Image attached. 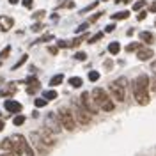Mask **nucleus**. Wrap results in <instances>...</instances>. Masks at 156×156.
I'll use <instances>...</instances> for the list:
<instances>
[{
	"instance_id": "nucleus-1",
	"label": "nucleus",
	"mask_w": 156,
	"mask_h": 156,
	"mask_svg": "<svg viewBox=\"0 0 156 156\" xmlns=\"http://www.w3.org/2000/svg\"><path fill=\"white\" fill-rule=\"evenodd\" d=\"M149 87L151 82L147 75H140L138 78H135L133 82V96H135L138 105H147L149 103Z\"/></svg>"
},
{
	"instance_id": "nucleus-2",
	"label": "nucleus",
	"mask_w": 156,
	"mask_h": 156,
	"mask_svg": "<svg viewBox=\"0 0 156 156\" xmlns=\"http://www.w3.org/2000/svg\"><path fill=\"white\" fill-rule=\"evenodd\" d=\"M11 140H12V153H14L16 156H21V154L34 156V149L29 146L27 138H25L23 135H12Z\"/></svg>"
},
{
	"instance_id": "nucleus-3",
	"label": "nucleus",
	"mask_w": 156,
	"mask_h": 156,
	"mask_svg": "<svg viewBox=\"0 0 156 156\" xmlns=\"http://www.w3.org/2000/svg\"><path fill=\"white\" fill-rule=\"evenodd\" d=\"M92 98H94L96 105L101 108V110H105V112H112V110H114V101L110 99V96H108L103 89L96 87L92 90Z\"/></svg>"
},
{
	"instance_id": "nucleus-4",
	"label": "nucleus",
	"mask_w": 156,
	"mask_h": 156,
	"mask_svg": "<svg viewBox=\"0 0 156 156\" xmlns=\"http://www.w3.org/2000/svg\"><path fill=\"white\" fill-rule=\"evenodd\" d=\"M110 94L117 101H126V78H117L110 83Z\"/></svg>"
},
{
	"instance_id": "nucleus-5",
	"label": "nucleus",
	"mask_w": 156,
	"mask_h": 156,
	"mask_svg": "<svg viewBox=\"0 0 156 156\" xmlns=\"http://www.w3.org/2000/svg\"><path fill=\"white\" fill-rule=\"evenodd\" d=\"M58 119H60V124L62 128H66L68 131H75V128H76V119H75V114L68 110L66 107H62L58 110Z\"/></svg>"
},
{
	"instance_id": "nucleus-6",
	"label": "nucleus",
	"mask_w": 156,
	"mask_h": 156,
	"mask_svg": "<svg viewBox=\"0 0 156 156\" xmlns=\"http://www.w3.org/2000/svg\"><path fill=\"white\" fill-rule=\"evenodd\" d=\"M73 114H75V119H76L82 126H87L89 122H90V119H92V114L80 101H75V112Z\"/></svg>"
},
{
	"instance_id": "nucleus-7",
	"label": "nucleus",
	"mask_w": 156,
	"mask_h": 156,
	"mask_svg": "<svg viewBox=\"0 0 156 156\" xmlns=\"http://www.w3.org/2000/svg\"><path fill=\"white\" fill-rule=\"evenodd\" d=\"M80 103L87 108L92 115H96V114H98V108H99V107L96 105V101H94L92 94H89V92H82V96H80Z\"/></svg>"
},
{
	"instance_id": "nucleus-8",
	"label": "nucleus",
	"mask_w": 156,
	"mask_h": 156,
	"mask_svg": "<svg viewBox=\"0 0 156 156\" xmlns=\"http://www.w3.org/2000/svg\"><path fill=\"white\" fill-rule=\"evenodd\" d=\"M44 128H48L51 133H58V131H60V128H62L60 119H58V114H57V115H55L53 112L48 114V115H46V121H44Z\"/></svg>"
},
{
	"instance_id": "nucleus-9",
	"label": "nucleus",
	"mask_w": 156,
	"mask_h": 156,
	"mask_svg": "<svg viewBox=\"0 0 156 156\" xmlns=\"http://www.w3.org/2000/svg\"><path fill=\"white\" fill-rule=\"evenodd\" d=\"M30 140H32V144L36 146L41 154H46L48 153V146H44V142H43V138L39 135V131H34V133H30Z\"/></svg>"
},
{
	"instance_id": "nucleus-10",
	"label": "nucleus",
	"mask_w": 156,
	"mask_h": 156,
	"mask_svg": "<svg viewBox=\"0 0 156 156\" xmlns=\"http://www.w3.org/2000/svg\"><path fill=\"white\" fill-rule=\"evenodd\" d=\"M4 108L9 112V114H20L21 112V103H18V101H14V99H7L5 103H4Z\"/></svg>"
},
{
	"instance_id": "nucleus-11",
	"label": "nucleus",
	"mask_w": 156,
	"mask_h": 156,
	"mask_svg": "<svg viewBox=\"0 0 156 156\" xmlns=\"http://www.w3.org/2000/svg\"><path fill=\"white\" fill-rule=\"evenodd\" d=\"M39 135H41V138H43V142H44V146L51 147L53 144H55V140H53V136H51V131H50L48 128H44V129H41V131H39Z\"/></svg>"
},
{
	"instance_id": "nucleus-12",
	"label": "nucleus",
	"mask_w": 156,
	"mask_h": 156,
	"mask_svg": "<svg viewBox=\"0 0 156 156\" xmlns=\"http://www.w3.org/2000/svg\"><path fill=\"white\" fill-rule=\"evenodd\" d=\"M12 25H14V20L11 18V16H0V30H2V32L11 30Z\"/></svg>"
},
{
	"instance_id": "nucleus-13",
	"label": "nucleus",
	"mask_w": 156,
	"mask_h": 156,
	"mask_svg": "<svg viewBox=\"0 0 156 156\" xmlns=\"http://www.w3.org/2000/svg\"><path fill=\"white\" fill-rule=\"evenodd\" d=\"M25 82L29 83V89H27V92H29V94H36V92L39 90V85H41V83L37 82V78H36V76H29Z\"/></svg>"
},
{
	"instance_id": "nucleus-14",
	"label": "nucleus",
	"mask_w": 156,
	"mask_h": 156,
	"mask_svg": "<svg viewBox=\"0 0 156 156\" xmlns=\"http://www.w3.org/2000/svg\"><path fill=\"white\" fill-rule=\"evenodd\" d=\"M136 57H138V60H149L151 57H154V51L151 48H142L140 50H136Z\"/></svg>"
},
{
	"instance_id": "nucleus-15",
	"label": "nucleus",
	"mask_w": 156,
	"mask_h": 156,
	"mask_svg": "<svg viewBox=\"0 0 156 156\" xmlns=\"http://www.w3.org/2000/svg\"><path fill=\"white\" fill-rule=\"evenodd\" d=\"M0 149L2 151H5V153H12V140L9 138H4L2 142H0Z\"/></svg>"
},
{
	"instance_id": "nucleus-16",
	"label": "nucleus",
	"mask_w": 156,
	"mask_h": 156,
	"mask_svg": "<svg viewBox=\"0 0 156 156\" xmlns=\"http://www.w3.org/2000/svg\"><path fill=\"white\" fill-rule=\"evenodd\" d=\"M69 85L75 87V89H80L82 85H83V80H82L80 76H73V78H69Z\"/></svg>"
},
{
	"instance_id": "nucleus-17",
	"label": "nucleus",
	"mask_w": 156,
	"mask_h": 156,
	"mask_svg": "<svg viewBox=\"0 0 156 156\" xmlns=\"http://www.w3.org/2000/svg\"><path fill=\"white\" fill-rule=\"evenodd\" d=\"M138 37L142 39L144 43H154V36L151 34V32H140V36Z\"/></svg>"
},
{
	"instance_id": "nucleus-18",
	"label": "nucleus",
	"mask_w": 156,
	"mask_h": 156,
	"mask_svg": "<svg viewBox=\"0 0 156 156\" xmlns=\"http://www.w3.org/2000/svg\"><path fill=\"white\" fill-rule=\"evenodd\" d=\"M14 92H16V87H14V85H9V87H5V89H2V90H0V96H12V94H14Z\"/></svg>"
},
{
	"instance_id": "nucleus-19",
	"label": "nucleus",
	"mask_w": 156,
	"mask_h": 156,
	"mask_svg": "<svg viewBox=\"0 0 156 156\" xmlns=\"http://www.w3.org/2000/svg\"><path fill=\"white\" fill-rule=\"evenodd\" d=\"M62 82H64V75H55V76L50 80V85H51V87H55V85H60Z\"/></svg>"
},
{
	"instance_id": "nucleus-20",
	"label": "nucleus",
	"mask_w": 156,
	"mask_h": 156,
	"mask_svg": "<svg viewBox=\"0 0 156 156\" xmlns=\"http://www.w3.org/2000/svg\"><path fill=\"white\" fill-rule=\"evenodd\" d=\"M108 51H110L112 55H117V53L121 51V44H119V43H110V46H108Z\"/></svg>"
},
{
	"instance_id": "nucleus-21",
	"label": "nucleus",
	"mask_w": 156,
	"mask_h": 156,
	"mask_svg": "<svg viewBox=\"0 0 156 156\" xmlns=\"http://www.w3.org/2000/svg\"><path fill=\"white\" fill-rule=\"evenodd\" d=\"M128 16H129V11H121V12L112 14V18H114V20H126Z\"/></svg>"
},
{
	"instance_id": "nucleus-22",
	"label": "nucleus",
	"mask_w": 156,
	"mask_h": 156,
	"mask_svg": "<svg viewBox=\"0 0 156 156\" xmlns=\"http://www.w3.org/2000/svg\"><path fill=\"white\" fill-rule=\"evenodd\" d=\"M83 39H87V34H83V36H80V37L73 39V41H71V48H76V46H80Z\"/></svg>"
},
{
	"instance_id": "nucleus-23",
	"label": "nucleus",
	"mask_w": 156,
	"mask_h": 156,
	"mask_svg": "<svg viewBox=\"0 0 156 156\" xmlns=\"http://www.w3.org/2000/svg\"><path fill=\"white\" fill-rule=\"evenodd\" d=\"M58 7H68V9H73V7H75V2H73V0H62V2H58Z\"/></svg>"
},
{
	"instance_id": "nucleus-24",
	"label": "nucleus",
	"mask_w": 156,
	"mask_h": 156,
	"mask_svg": "<svg viewBox=\"0 0 156 156\" xmlns=\"http://www.w3.org/2000/svg\"><path fill=\"white\" fill-rule=\"evenodd\" d=\"M44 99H48V101H51V99H57V90H46L44 92Z\"/></svg>"
},
{
	"instance_id": "nucleus-25",
	"label": "nucleus",
	"mask_w": 156,
	"mask_h": 156,
	"mask_svg": "<svg viewBox=\"0 0 156 156\" xmlns=\"http://www.w3.org/2000/svg\"><path fill=\"white\" fill-rule=\"evenodd\" d=\"M96 7H98V0H96V2H92V4H89L87 7H83V9L80 11V14H85V12H89V11L96 9Z\"/></svg>"
},
{
	"instance_id": "nucleus-26",
	"label": "nucleus",
	"mask_w": 156,
	"mask_h": 156,
	"mask_svg": "<svg viewBox=\"0 0 156 156\" xmlns=\"http://www.w3.org/2000/svg\"><path fill=\"white\" fill-rule=\"evenodd\" d=\"M46 103H48V99H44V98H37L36 101H34V105L37 108H43V107H46Z\"/></svg>"
},
{
	"instance_id": "nucleus-27",
	"label": "nucleus",
	"mask_w": 156,
	"mask_h": 156,
	"mask_svg": "<svg viewBox=\"0 0 156 156\" xmlns=\"http://www.w3.org/2000/svg\"><path fill=\"white\" fill-rule=\"evenodd\" d=\"M51 39H53V36H51V34H44V36H41V37H39L36 43H34V44H39V43H46V41H51Z\"/></svg>"
},
{
	"instance_id": "nucleus-28",
	"label": "nucleus",
	"mask_w": 156,
	"mask_h": 156,
	"mask_svg": "<svg viewBox=\"0 0 156 156\" xmlns=\"http://www.w3.org/2000/svg\"><path fill=\"white\" fill-rule=\"evenodd\" d=\"M142 48V44L140 43H131V44H128L126 46V51H136V50Z\"/></svg>"
},
{
	"instance_id": "nucleus-29",
	"label": "nucleus",
	"mask_w": 156,
	"mask_h": 156,
	"mask_svg": "<svg viewBox=\"0 0 156 156\" xmlns=\"http://www.w3.org/2000/svg\"><path fill=\"white\" fill-rule=\"evenodd\" d=\"M12 122H14V126H21V124L25 122V115H20L18 114V115L12 119Z\"/></svg>"
},
{
	"instance_id": "nucleus-30",
	"label": "nucleus",
	"mask_w": 156,
	"mask_h": 156,
	"mask_svg": "<svg viewBox=\"0 0 156 156\" xmlns=\"http://www.w3.org/2000/svg\"><path fill=\"white\" fill-rule=\"evenodd\" d=\"M9 53H11V46H5V48L0 51V58H2V60H4V58H7V57H9Z\"/></svg>"
},
{
	"instance_id": "nucleus-31",
	"label": "nucleus",
	"mask_w": 156,
	"mask_h": 156,
	"mask_svg": "<svg viewBox=\"0 0 156 156\" xmlns=\"http://www.w3.org/2000/svg\"><path fill=\"white\" fill-rule=\"evenodd\" d=\"M27 58H29V57H27V55H23V57H21V58H20V60H18V62H16V64L12 66V69H18L20 66H23V64L27 62Z\"/></svg>"
},
{
	"instance_id": "nucleus-32",
	"label": "nucleus",
	"mask_w": 156,
	"mask_h": 156,
	"mask_svg": "<svg viewBox=\"0 0 156 156\" xmlns=\"http://www.w3.org/2000/svg\"><path fill=\"white\" fill-rule=\"evenodd\" d=\"M89 80H90V82H98V80H99V73H98V71H90V73H89Z\"/></svg>"
},
{
	"instance_id": "nucleus-33",
	"label": "nucleus",
	"mask_w": 156,
	"mask_h": 156,
	"mask_svg": "<svg viewBox=\"0 0 156 156\" xmlns=\"http://www.w3.org/2000/svg\"><path fill=\"white\" fill-rule=\"evenodd\" d=\"M44 14H46L44 11H36V12L32 14V18H34V20H43V18H44Z\"/></svg>"
},
{
	"instance_id": "nucleus-34",
	"label": "nucleus",
	"mask_w": 156,
	"mask_h": 156,
	"mask_svg": "<svg viewBox=\"0 0 156 156\" xmlns=\"http://www.w3.org/2000/svg\"><path fill=\"white\" fill-rule=\"evenodd\" d=\"M101 37H103V32H98L96 36H92V37H89V43L92 44V43H96V41H99Z\"/></svg>"
},
{
	"instance_id": "nucleus-35",
	"label": "nucleus",
	"mask_w": 156,
	"mask_h": 156,
	"mask_svg": "<svg viewBox=\"0 0 156 156\" xmlns=\"http://www.w3.org/2000/svg\"><path fill=\"white\" fill-rule=\"evenodd\" d=\"M146 5V2L144 0H138V2H135V5H133V9L135 11H142V7Z\"/></svg>"
},
{
	"instance_id": "nucleus-36",
	"label": "nucleus",
	"mask_w": 156,
	"mask_h": 156,
	"mask_svg": "<svg viewBox=\"0 0 156 156\" xmlns=\"http://www.w3.org/2000/svg\"><path fill=\"white\" fill-rule=\"evenodd\" d=\"M43 29H44L43 23H34V25H32V32H41Z\"/></svg>"
},
{
	"instance_id": "nucleus-37",
	"label": "nucleus",
	"mask_w": 156,
	"mask_h": 156,
	"mask_svg": "<svg viewBox=\"0 0 156 156\" xmlns=\"http://www.w3.org/2000/svg\"><path fill=\"white\" fill-rule=\"evenodd\" d=\"M21 4H23V7L32 9V5H34V0H21Z\"/></svg>"
},
{
	"instance_id": "nucleus-38",
	"label": "nucleus",
	"mask_w": 156,
	"mask_h": 156,
	"mask_svg": "<svg viewBox=\"0 0 156 156\" xmlns=\"http://www.w3.org/2000/svg\"><path fill=\"white\" fill-rule=\"evenodd\" d=\"M101 14H103V12H96V14H92V16H90V20H89V23H94V21H98V20L101 18Z\"/></svg>"
},
{
	"instance_id": "nucleus-39",
	"label": "nucleus",
	"mask_w": 156,
	"mask_h": 156,
	"mask_svg": "<svg viewBox=\"0 0 156 156\" xmlns=\"http://www.w3.org/2000/svg\"><path fill=\"white\" fill-rule=\"evenodd\" d=\"M75 58H76V60H85L87 55H85L83 51H78V53H75Z\"/></svg>"
},
{
	"instance_id": "nucleus-40",
	"label": "nucleus",
	"mask_w": 156,
	"mask_h": 156,
	"mask_svg": "<svg viewBox=\"0 0 156 156\" xmlns=\"http://www.w3.org/2000/svg\"><path fill=\"white\" fill-rule=\"evenodd\" d=\"M57 46H58V48H69V46H71V43H68V41H58Z\"/></svg>"
},
{
	"instance_id": "nucleus-41",
	"label": "nucleus",
	"mask_w": 156,
	"mask_h": 156,
	"mask_svg": "<svg viewBox=\"0 0 156 156\" xmlns=\"http://www.w3.org/2000/svg\"><path fill=\"white\" fill-rule=\"evenodd\" d=\"M87 27H89V21H87V23H82V25L76 29V34H80V32H85V30H87Z\"/></svg>"
},
{
	"instance_id": "nucleus-42",
	"label": "nucleus",
	"mask_w": 156,
	"mask_h": 156,
	"mask_svg": "<svg viewBox=\"0 0 156 156\" xmlns=\"http://www.w3.org/2000/svg\"><path fill=\"white\" fill-rule=\"evenodd\" d=\"M146 16H147L146 11H140V12L136 14V20H140V21H142V20H146Z\"/></svg>"
},
{
	"instance_id": "nucleus-43",
	"label": "nucleus",
	"mask_w": 156,
	"mask_h": 156,
	"mask_svg": "<svg viewBox=\"0 0 156 156\" xmlns=\"http://www.w3.org/2000/svg\"><path fill=\"white\" fill-rule=\"evenodd\" d=\"M48 51L51 53V55H57V53H58V46H50Z\"/></svg>"
},
{
	"instance_id": "nucleus-44",
	"label": "nucleus",
	"mask_w": 156,
	"mask_h": 156,
	"mask_svg": "<svg viewBox=\"0 0 156 156\" xmlns=\"http://www.w3.org/2000/svg\"><path fill=\"white\" fill-rule=\"evenodd\" d=\"M114 30H115V25H114V23H110V25H107L105 32H114Z\"/></svg>"
},
{
	"instance_id": "nucleus-45",
	"label": "nucleus",
	"mask_w": 156,
	"mask_h": 156,
	"mask_svg": "<svg viewBox=\"0 0 156 156\" xmlns=\"http://www.w3.org/2000/svg\"><path fill=\"white\" fill-rule=\"evenodd\" d=\"M151 87H153V90L156 92V75L153 76V82H151Z\"/></svg>"
},
{
	"instance_id": "nucleus-46",
	"label": "nucleus",
	"mask_w": 156,
	"mask_h": 156,
	"mask_svg": "<svg viewBox=\"0 0 156 156\" xmlns=\"http://www.w3.org/2000/svg\"><path fill=\"white\" fill-rule=\"evenodd\" d=\"M149 9H151V12H156V2L151 4V7H149Z\"/></svg>"
},
{
	"instance_id": "nucleus-47",
	"label": "nucleus",
	"mask_w": 156,
	"mask_h": 156,
	"mask_svg": "<svg viewBox=\"0 0 156 156\" xmlns=\"http://www.w3.org/2000/svg\"><path fill=\"white\" fill-rule=\"evenodd\" d=\"M105 68H112V60H107L105 62Z\"/></svg>"
},
{
	"instance_id": "nucleus-48",
	"label": "nucleus",
	"mask_w": 156,
	"mask_h": 156,
	"mask_svg": "<svg viewBox=\"0 0 156 156\" xmlns=\"http://www.w3.org/2000/svg\"><path fill=\"white\" fill-rule=\"evenodd\" d=\"M151 69L154 71V75H156V60H154V62H153V64H151Z\"/></svg>"
},
{
	"instance_id": "nucleus-49",
	"label": "nucleus",
	"mask_w": 156,
	"mask_h": 156,
	"mask_svg": "<svg viewBox=\"0 0 156 156\" xmlns=\"http://www.w3.org/2000/svg\"><path fill=\"white\" fill-rule=\"evenodd\" d=\"M117 4H128V2H129V0H115Z\"/></svg>"
},
{
	"instance_id": "nucleus-50",
	"label": "nucleus",
	"mask_w": 156,
	"mask_h": 156,
	"mask_svg": "<svg viewBox=\"0 0 156 156\" xmlns=\"http://www.w3.org/2000/svg\"><path fill=\"white\" fill-rule=\"evenodd\" d=\"M0 156H16L14 153H4V154H0Z\"/></svg>"
},
{
	"instance_id": "nucleus-51",
	"label": "nucleus",
	"mask_w": 156,
	"mask_h": 156,
	"mask_svg": "<svg viewBox=\"0 0 156 156\" xmlns=\"http://www.w3.org/2000/svg\"><path fill=\"white\" fill-rule=\"evenodd\" d=\"M4 128H5V124H4V121H0V131H2Z\"/></svg>"
},
{
	"instance_id": "nucleus-52",
	"label": "nucleus",
	"mask_w": 156,
	"mask_h": 156,
	"mask_svg": "<svg viewBox=\"0 0 156 156\" xmlns=\"http://www.w3.org/2000/svg\"><path fill=\"white\" fill-rule=\"evenodd\" d=\"M20 0H9V4H12V5H14V4H18Z\"/></svg>"
}]
</instances>
